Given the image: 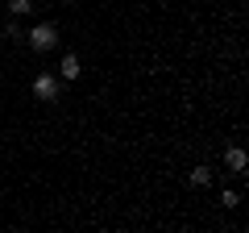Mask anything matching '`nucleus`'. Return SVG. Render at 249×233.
<instances>
[{"instance_id": "nucleus-4", "label": "nucleus", "mask_w": 249, "mask_h": 233, "mask_svg": "<svg viewBox=\"0 0 249 233\" xmlns=\"http://www.w3.org/2000/svg\"><path fill=\"white\" fill-rule=\"evenodd\" d=\"M79 75H83L79 58H75V54H67V58H62V79H79Z\"/></svg>"}, {"instance_id": "nucleus-1", "label": "nucleus", "mask_w": 249, "mask_h": 233, "mask_svg": "<svg viewBox=\"0 0 249 233\" xmlns=\"http://www.w3.org/2000/svg\"><path fill=\"white\" fill-rule=\"evenodd\" d=\"M54 42H58L54 25H34L29 29V46H34V50H54Z\"/></svg>"}, {"instance_id": "nucleus-6", "label": "nucleus", "mask_w": 249, "mask_h": 233, "mask_svg": "<svg viewBox=\"0 0 249 233\" xmlns=\"http://www.w3.org/2000/svg\"><path fill=\"white\" fill-rule=\"evenodd\" d=\"M208 179H212V171H208V167H196V171H191V183H196V188H204Z\"/></svg>"}, {"instance_id": "nucleus-5", "label": "nucleus", "mask_w": 249, "mask_h": 233, "mask_svg": "<svg viewBox=\"0 0 249 233\" xmlns=\"http://www.w3.org/2000/svg\"><path fill=\"white\" fill-rule=\"evenodd\" d=\"M34 9V0H9V13L13 17H21V13H29Z\"/></svg>"}, {"instance_id": "nucleus-3", "label": "nucleus", "mask_w": 249, "mask_h": 233, "mask_svg": "<svg viewBox=\"0 0 249 233\" xmlns=\"http://www.w3.org/2000/svg\"><path fill=\"white\" fill-rule=\"evenodd\" d=\"M224 162H229L232 171H245V167H249V158H245V150H241V146H232V150L224 154Z\"/></svg>"}, {"instance_id": "nucleus-2", "label": "nucleus", "mask_w": 249, "mask_h": 233, "mask_svg": "<svg viewBox=\"0 0 249 233\" xmlns=\"http://www.w3.org/2000/svg\"><path fill=\"white\" fill-rule=\"evenodd\" d=\"M54 92H58L54 75H37V79H34V96H37V100H54Z\"/></svg>"}]
</instances>
